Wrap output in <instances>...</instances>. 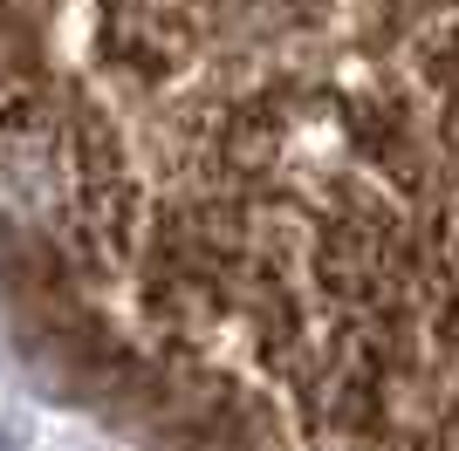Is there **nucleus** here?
<instances>
[{"label":"nucleus","mask_w":459,"mask_h":451,"mask_svg":"<svg viewBox=\"0 0 459 451\" xmlns=\"http://www.w3.org/2000/svg\"><path fill=\"white\" fill-rule=\"evenodd\" d=\"M0 240L212 451L459 390V0H0Z\"/></svg>","instance_id":"obj_1"},{"label":"nucleus","mask_w":459,"mask_h":451,"mask_svg":"<svg viewBox=\"0 0 459 451\" xmlns=\"http://www.w3.org/2000/svg\"><path fill=\"white\" fill-rule=\"evenodd\" d=\"M336 451H459V390L446 396V404H432L425 417L398 424V431L357 438V445H336Z\"/></svg>","instance_id":"obj_2"}]
</instances>
